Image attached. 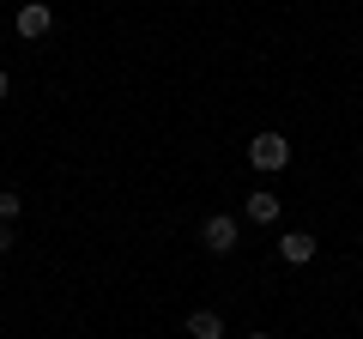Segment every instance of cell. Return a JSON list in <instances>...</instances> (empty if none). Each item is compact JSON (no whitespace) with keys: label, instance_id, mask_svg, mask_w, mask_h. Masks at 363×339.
Listing matches in <instances>:
<instances>
[{"label":"cell","instance_id":"obj_1","mask_svg":"<svg viewBox=\"0 0 363 339\" xmlns=\"http://www.w3.org/2000/svg\"><path fill=\"white\" fill-rule=\"evenodd\" d=\"M248 164H255V170H267V176H272V170H285L291 164V140H285V133H255V140H248Z\"/></svg>","mask_w":363,"mask_h":339},{"label":"cell","instance_id":"obj_2","mask_svg":"<svg viewBox=\"0 0 363 339\" xmlns=\"http://www.w3.org/2000/svg\"><path fill=\"white\" fill-rule=\"evenodd\" d=\"M200 243H206V255H236V243H242V224H236L230 212H212V218L200 224Z\"/></svg>","mask_w":363,"mask_h":339},{"label":"cell","instance_id":"obj_3","mask_svg":"<svg viewBox=\"0 0 363 339\" xmlns=\"http://www.w3.org/2000/svg\"><path fill=\"white\" fill-rule=\"evenodd\" d=\"M13 30H18L25 43H43V37L55 30V6H49V0H25L18 18H13Z\"/></svg>","mask_w":363,"mask_h":339},{"label":"cell","instance_id":"obj_4","mask_svg":"<svg viewBox=\"0 0 363 339\" xmlns=\"http://www.w3.org/2000/svg\"><path fill=\"white\" fill-rule=\"evenodd\" d=\"M279 261H285V267H309L315 261V236L309 230H285V236H279Z\"/></svg>","mask_w":363,"mask_h":339},{"label":"cell","instance_id":"obj_5","mask_svg":"<svg viewBox=\"0 0 363 339\" xmlns=\"http://www.w3.org/2000/svg\"><path fill=\"white\" fill-rule=\"evenodd\" d=\"M182 333L188 339H224V315L218 309H194L188 321H182Z\"/></svg>","mask_w":363,"mask_h":339},{"label":"cell","instance_id":"obj_6","mask_svg":"<svg viewBox=\"0 0 363 339\" xmlns=\"http://www.w3.org/2000/svg\"><path fill=\"white\" fill-rule=\"evenodd\" d=\"M248 224H279V194H267V188H255V194L242 200Z\"/></svg>","mask_w":363,"mask_h":339},{"label":"cell","instance_id":"obj_7","mask_svg":"<svg viewBox=\"0 0 363 339\" xmlns=\"http://www.w3.org/2000/svg\"><path fill=\"white\" fill-rule=\"evenodd\" d=\"M18 206H25V200H18L13 188H6V194H0V218H18Z\"/></svg>","mask_w":363,"mask_h":339},{"label":"cell","instance_id":"obj_8","mask_svg":"<svg viewBox=\"0 0 363 339\" xmlns=\"http://www.w3.org/2000/svg\"><path fill=\"white\" fill-rule=\"evenodd\" d=\"M13 243H18V236H13V224H0V255H13Z\"/></svg>","mask_w":363,"mask_h":339},{"label":"cell","instance_id":"obj_9","mask_svg":"<svg viewBox=\"0 0 363 339\" xmlns=\"http://www.w3.org/2000/svg\"><path fill=\"white\" fill-rule=\"evenodd\" d=\"M6 91H13V73H6V67H0V104H6Z\"/></svg>","mask_w":363,"mask_h":339},{"label":"cell","instance_id":"obj_10","mask_svg":"<svg viewBox=\"0 0 363 339\" xmlns=\"http://www.w3.org/2000/svg\"><path fill=\"white\" fill-rule=\"evenodd\" d=\"M242 339H272V333H242Z\"/></svg>","mask_w":363,"mask_h":339}]
</instances>
